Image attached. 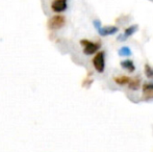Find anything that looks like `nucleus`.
I'll return each instance as SVG.
<instances>
[{"label":"nucleus","instance_id":"obj_1","mask_svg":"<svg viewBox=\"0 0 153 152\" xmlns=\"http://www.w3.org/2000/svg\"><path fill=\"white\" fill-rule=\"evenodd\" d=\"M93 24H94L95 28L97 29L98 33L102 37H107V36L115 35L119 31V28L117 26H101V22L99 20H94L93 21Z\"/></svg>","mask_w":153,"mask_h":152},{"label":"nucleus","instance_id":"obj_2","mask_svg":"<svg viewBox=\"0 0 153 152\" xmlns=\"http://www.w3.org/2000/svg\"><path fill=\"white\" fill-rule=\"evenodd\" d=\"M66 24V18L62 15H56V16L51 17L47 22V26L50 30H57L64 27Z\"/></svg>","mask_w":153,"mask_h":152},{"label":"nucleus","instance_id":"obj_3","mask_svg":"<svg viewBox=\"0 0 153 152\" xmlns=\"http://www.w3.org/2000/svg\"><path fill=\"white\" fill-rule=\"evenodd\" d=\"M80 44L83 47V53L87 55H91L96 53L101 47L100 43H94L89 40H81Z\"/></svg>","mask_w":153,"mask_h":152},{"label":"nucleus","instance_id":"obj_4","mask_svg":"<svg viewBox=\"0 0 153 152\" xmlns=\"http://www.w3.org/2000/svg\"><path fill=\"white\" fill-rule=\"evenodd\" d=\"M93 65H94V68L99 73H102V72L104 71L105 59H104V52H103V51H100V52L96 53V55H95L94 59H93Z\"/></svg>","mask_w":153,"mask_h":152},{"label":"nucleus","instance_id":"obj_5","mask_svg":"<svg viewBox=\"0 0 153 152\" xmlns=\"http://www.w3.org/2000/svg\"><path fill=\"white\" fill-rule=\"evenodd\" d=\"M68 7V2L67 0H54L51 4V8L55 13L65 12Z\"/></svg>","mask_w":153,"mask_h":152},{"label":"nucleus","instance_id":"obj_6","mask_svg":"<svg viewBox=\"0 0 153 152\" xmlns=\"http://www.w3.org/2000/svg\"><path fill=\"white\" fill-rule=\"evenodd\" d=\"M143 99L146 100V101L153 99V83H144Z\"/></svg>","mask_w":153,"mask_h":152},{"label":"nucleus","instance_id":"obj_7","mask_svg":"<svg viewBox=\"0 0 153 152\" xmlns=\"http://www.w3.org/2000/svg\"><path fill=\"white\" fill-rule=\"evenodd\" d=\"M137 28H139L137 25H131V26L127 27L124 31V35H121L118 37V41H125L128 37H130V36H132L134 33H137Z\"/></svg>","mask_w":153,"mask_h":152},{"label":"nucleus","instance_id":"obj_8","mask_svg":"<svg viewBox=\"0 0 153 152\" xmlns=\"http://www.w3.org/2000/svg\"><path fill=\"white\" fill-rule=\"evenodd\" d=\"M140 83H141V78L140 77H133V78H130L128 82V87L130 90H133V91H137L140 87Z\"/></svg>","mask_w":153,"mask_h":152},{"label":"nucleus","instance_id":"obj_9","mask_svg":"<svg viewBox=\"0 0 153 152\" xmlns=\"http://www.w3.org/2000/svg\"><path fill=\"white\" fill-rule=\"evenodd\" d=\"M121 67L126 69L128 72H133L135 70V66H134V64H133V62L129 61V59L121 62Z\"/></svg>","mask_w":153,"mask_h":152},{"label":"nucleus","instance_id":"obj_10","mask_svg":"<svg viewBox=\"0 0 153 152\" xmlns=\"http://www.w3.org/2000/svg\"><path fill=\"white\" fill-rule=\"evenodd\" d=\"M129 80H130V78H129L128 76H118V77H115L116 83H118L119 85H128Z\"/></svg>","mask_w":153,"mask_h":152},{"label":"nucleus","instance_id":"obj_11","mask_svg":"<svg viewBox=\"0 0 153 152\" xmlns=\"http://www.w3.org/2000/svg\"><path fill=\"white\" fill-rule=\"evenodd\" d=\"M118 53H119L120 56H130V55H131V50H130V48L124 46V47H122V48L119 49Z\"/></svg>","mask_w":153,"mask_h":152},{"label":"nucleus","instance_id":"obj_12","mask_svg":"<svg viewBox=\"0 0 153 152\" xmlns=\"http://www.w3.org/2000/svg\"><path fill=\"white\" fill-rule=\"evenodd\" d=\"M144 70H145L146 76H147L148 78L153 79V69H152V68L150 67L149 65H145V67H144Z\"/></svg>","mask_w":153,"mask_h":152},{"label":"nucleus","instance_id":"obj_13","mask_svg":"<svg viewBox=\"0 0 153 152\" xmlns=\"http://www.w3.org/2000/svg\"><path fill=\"white\" fill-rule=\"evenodd\" d=\"M93 82V80H92V79H90V80H89V79H85V81H83V87H90V85H91V83Z\"/></svg>","mask_w":153,"mask_h":152},{"label":"nucleus","instance_id":"obj_14","mask_svg":"<svg viewBox=\"0 0 153 152\" xmlns=\"http://www.w3.org/2000/svg\"><path fill=\"white\" fill-rule=\"evenodd\" d=\"M150 1H153V0H150Z\"/></svg>","mask_w":153,"mask_h":152}]
</instances>
